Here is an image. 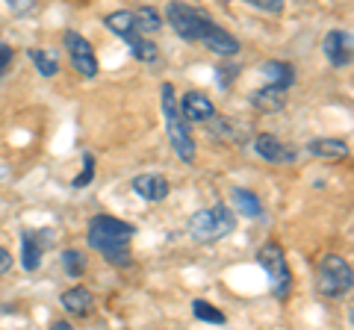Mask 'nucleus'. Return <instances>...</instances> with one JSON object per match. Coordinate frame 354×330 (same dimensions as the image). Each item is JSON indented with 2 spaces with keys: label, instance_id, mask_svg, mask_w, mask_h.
Masks as SVG:
<instances>
[{
  "label": "nucleus",
  "instance_id": "dca6fc26",
  "mask_svg": "<svg viewBox=\"0 0 354 330\" xmlns=\"http://www.w3.org/2000/svg\"><path fill=\"white\" fill-rule=\"evenodd\" d=\"M104 24L115 32V36H121V39H127V36H133V32H139L136 30V15L130 12V9H118V12H109L106 18H104Z\"/></svg>",
  "mask_w": 354,
  "mask_h": 330
},
{
  "label": "nucleus",
  "instance_id": "f03ea898",
  "mask_svg": "<svg viewBox=\"0 0 354 330\" xmlns=\"http://www.w3.org/2000/svg\"><path fill=\"white\" fill-rule=\"evenodd\" d=\"M136 233V227L121 222L113 215H95L88 222V233L86 242L92 245L97 254H104V260H109L118 269L130 266V239Z\"/></svg>",
  "mask_w": 354,
  "mask_h": 330
},
{
  "label": "nucleus",
  "instance_id": "4be33fe9",
  "mask_svg": "<svg viewBox=\"0 0 354 330\" xmlns=\"http://www.w3.org/2000/svg\"><path fill=\"white\" fill-rule=\"evenodd\" d=\"M192 313H195V318H201V322H209V324H225V313L221 310H216L209 301H192Z\"/></svg>",
  "mask_w": 354,
  "mask_h": 330
},
{
  "label": "nucleus",
  "instance_id": "b1692460",
  "mask_svg": "<svg viewBox=\"0 0 354 330\" xmlns=\"http://www.w3.org/2000/svg\"><path fill=\"white\" fill-rule=\"evenodd\" d=\"M245 3L257 6V9H263V12H269V15H281L283 12V0H245Z\"/></svg>",
  "mask_w": 354,
  "mask_h": 330
},
{
  "label": "nucleus",
  "instance_id": "6ab92c4d",
  "mask_svg": "<svg viewBox=\"0 0 354 330\" xmlns=\"http://www.w3.org/2000/svg\"><path fill=\"white\" fill-rule=\"evenodd\" d=\"M124 41L130 45V53H133V57H136L139 62H157V57H160L157 45H153L151 39L142 36V32H133V36H127Z\"/></svg>",
  "mask_w": 354,
  "mask_h": 330
},
{
  "label": "nucleus",
  "instance_id": "423d86ee",
  "mask_svg": "<svg viewBox=\"0 0 354 330\" xmlns=\"http://www.w3.org/2000/svg\"><path fill=\"white\" fill-rule=\"evenodd\" d=\"M257 262L269 274V283H272V292L274 298H290V289H292V271L286 266V257H283V248L278 242H266V245L257 251Z\"/></svg>",
  "mask_w": 354,
  "mask_h": 330
},
{
  "label": "nucleus",
  "instance_id": "1a4fd4ad",
  "mask_svg": "<svg viewBox=\"0 0 354 330\" xmlns=\"http://www.w3.org/2000/svg\"><path fill=\"white\" fill-rule=\"evenodd\" d=\"M322 50H325V57L334 68H348V62H351V32L330 30L322 39Z\"/></svg>",
  "mask_w": 354,
  "mask_h": 330
},
{
  "label": "nucleus",
  "instance_id": "2eb2a0df",
  "mask_svg": "<svg viewBox=\"0 0 354 330\" xmlns=\"http://www.w3.org/2000/svg\"><path fill=\"white\" fill-rule=\"evenodd\" d=\"M313 157L319 159H342V157H348V145L342 139H316V142H310V148H307Z\"/></svg>",
  "mask_w": 354,
  "mask_h": 330
},
{
  "label": "nucleus",
  "instance_id": "f8f14e48",
  "mask_svg": "<svg viewBox=\"0 0 354 330\" xmlns=\"http://www.w3.org/2000/svg\"><path fill=\"white\" fill-rule=\"evenodd\" d=\"M180 113H183L186 121H198V124L204 121V124H207V121L216 118V106H213V101H209L207 95H201V92H186L183 101H180Z\"/></svg>",
  "mask_w": 354,
  "mask_h": 330
},
{
  "label": "nucleus",
  "instance_id": "f3484780",
  "mask_svg": "<svg viewBox=\"0 0 354 330\" xmlns=\"http://www.w3.org/2000/svg\"><path fill=\"white\" fill-rule=\"evenodd\" d=\"M260 71L269 77V83H278V86H283V89H290L292 80H295V71H292V65H290V62L272 59V62H263V65H260Z\"/></svg>",
  "mask_w": 354,
  "mask_h": 330
},
{
  "label": "nucleus",
  "instance_id": "39448f33",
  "mask_svg": "<svg viewBox=\"0 0 354 330\" xmlns=\"http://www.w3.org/2000/svg\"><path fill=\"white\" fill-rule=\"evenodd\" d=\"M351 286H354V271H351L346 257L328 254L322 262H319L316 289L322 298H342V295L351 292Z\"/></svg>",
  "mask_w": 354,
  "mask_h": 330
},
{
  "label": "nucleus",
  "instance_id": "393cba45",
  "mask_svg": "<svg viewBox=\"0 0 354 330\" xmlns=\"http://www.w3.org/2000/svg\"><path fill=\"white\" fill-rule=\"evenodd\" d=\"M9 9H12L15 15H30L36 12V0H6Z\"/></svg>",
  "mask_w": 354,
  "mask_h": 330
},
{
  "label": "nucleus",
  "instance_id": "cd10ccee",
  "mask_svg": "<svg viewBox=\"0 0 354 330\" xmlns=\"http://www.w3.org/2000/svg\"><path fill=\"white\" fill-rule=\"evenodd\" d=\"M9 269H12V257H9V251L0 245V274H6Z\"/></svg>",
  "mask_w": 354,
  "mask_h": 330
},
{
  "label": "nucleus",
  "instance_id": "ddd939ff",
  "mask_svg": "<svg viewBox=\"0 0 354 330\" xmlns=\"http://www.w3.org/2000/svg\"><path fill=\"white\" fill-rule=\"evenodd\" d=\"M286 92L290 89H283V86H278V83H269V86H263V89H257L251 95V104L257 109H263V113H274V109H283Z\"/></svg>",
  "mask_w": 354,
  "mask_h": 330
},
{
  "label": "nucleus",
  "instance_id": "c85d7f7f",
  "mask_svg": "<svg viewBox=\"0 0 354 330\" xmlns=\"http://www.w3.org/2000/svg\"><path fill=\"white\" fill-rule=\"evenodd\" d=\"M53 330H74L68 322H57V324H53Z\"/></svg>",
  "mask_w": 354,
  "mask_h": 330
},
{
  "label": "nucleus",
  "instance_id": "a211bd4d",
  "mask_svg": "<svg viewBox=\"0 0 354 330\" xmlns=\"http://www.w3.org/2000/svg\"><path fill=\"white\" fill-rule=\"evenodd\" d=\"M230 201H234V206H236V210L245 215V218H260V215H263V204H260V197L254 195V192L234 189V192H230Z\"/></svg>",
  "mask_w": 354,
  "mask_h": 330
},
{
  "label": "nucleus",
  "instance_id": "5701e85b",
  "mask_svg": "<svg viewBox=\"0 0 354 330\" xmlns=\"http://www.w3.org/2000/svg\"><path fill=\"white\" fill-rule=\"evenodd\" d=\"M62 269L68 278H80L86 271V260H83L80 251H62Z\"/></svg>",
  "mask_w": 354,
  "mask_h": 330
},
{
  "label": "nucleus",
  "instance_id": "20e7f679",
  "mask_svg": "<svg viewBox=\"0 0 354 330\" xmlns=\"http://www.w3.org/2000/svg\"><path fill=\"white\" fill-rule=\"evenodd\" d=\"M186 230H189V236L195 242H218V239H225L230 236L236 230V215H234V206H227V204H216V206H209V210H201V213H195L189 218V224H186Z\"/></svg>",
  "mask_w": 354,
  "mask_h": 330
},
{
  "label": "nucleus",
  "instance_id": "0eeeda50",
  "mask_svg": "<svg viewBox=\"0 0 354 330\" xmlns=\"http://www.w3.org/2000/svg\"><path fill=\"white\" fill-rule=\"evenodd\" d=\"M62 45L65 50H68V57H71V65L77 71H80L83 77H95L97 74V57H95V50L92 45L80 36V32H74V30H65V36H62Z\"/></svg>",
  "mask_w": 354,
  "mask_h": 330
},
{
  "label": "nucleus",
  "instance_id": "a878e982",
  "mask_svg": "<svg viewBox=\"0 0 354 330\" xmlns=\"http://www.w3.org/2000/svg\"><path fill=\"white\" fill-rule=\"evenodd\" d=\"M12 59H15V50L9 48V45H3V41H0V77H3V74L9 71V65H12Z\"/></svg>",
  "mask_w": 354,
  "mask_h": 330
},
{
  "label": "nucleus",
  "instance_id": "7ed1b4c3",
  "mask_svg": "<svg viewBox=\"0 0 354 330\" xmlns=\"http://www.w3.org/2000/svg\"><path fill=\"white\" fill-rule=\"evenodd\" d=\"M160 97H162L165 130H169V142H171L174 153H177V157H180L183 162H195V139H192L189 121H186L183 113H180V104H177V97H174L171 83H162Z\"/></svg>",
  "mask_w": 354,
  "mask_h": 330
},
{
  "label": "nucleus",
  "instance_id": "bb28decb",
  "mask_svg": "<svg viewBox=\"0 0 354 330\" xmlns=\"http://www.w3.org/2000/svg\"><path fill=\"white\" fill-rule=\"evenodd\" d=\"M92 174H95V159H92V157H86V171L74 180V189H83V186H88V180H92Z\"/></svg>",
  "mask_w": 354,
  "mask_h": 330
},
{
  "label": "nucleus",
  "instance_id": "6e6552de",
  "mask_svg": "<svg viewBox=\"0 0 354 330\" xmlns=\"http://www.w3.org/2000/svg\"><path fill=\"white\" fill-rule=\"evenodd\" d=\"M50 245V230H24L21 233V266L36 271L41 266V254Z\"/></svg>",
  "mask_w": 354,
  "mask_h": 330
},
{
  "label": "nucleus",
  "instance_id": "9d476101",
  "mask_svg": "<svg viewBox=\"0 0 354 330\" xmlns=\"http://www.w3.org/2000/svg\"><path fill=\"white\" fill-rule=\"evenodd\" d=\"M254 151H257L266 162H278V165L295 162V148L283 145L278 136H269V133H260L257 139H254Z\"/></svg>",
  "mask_w": 354,
  "mask_h": 330
},
{
  "label": "nucleus",
  "instance_id": "4468645a",
  "mask_svg": "<svg viewBox=\"0 0 354 330\" xmlns=\"http://www.w3.org/2000/svg\"><path fill=\"white\" fill-rule=\"evenodd\" d=\"M62 307L68 310L71 316H88L95 310V295L88 292V289H83V286H74V289H68V292H62Z\"/></svg>",
  "mask_w": 354,
  "mask_h": 330
},
{
  "label": "nucleus",
  "instance_id": "9b49d317",
  "mask_svg": "<svg viewBox=\"0 0 354 330\" xmlns=\"http://www.w3.org/2000/svg\"><path fill=\"white\" fill-rule=\"evenodd\" d=\"M130 186H133V192H136L139 197H145V201H151V204L165 201L169 192H171V186H169V180H165L162 174H136Z\"/></svg>",
  "mask_w": 354,
  "mask_h": 330
},
{
  "label": "nucleus",
  "instance_id": "f257e3e1",
  "mask_svg": "<svg viewBox=\"0 0 354 330\" xmlns=\"http://www.w3.org/2000/svg\"><path fill=\"white\" fill-rule=\"evenodd\" d=\"M165 21L171 30L186 41H201L218 57H236L239 53V39L221 30L204 9H195L189 3H169L165 6Z\"/></svg>",
  "mask_w": 354,
  "mask_h": 330
},
{
  "label": "nucleus",
  "instance_id": "412c9836",
  "mask_svg": "<svg viewBox=\"0 0 354 330\" xmlns=\"http://www.w3.org/2000/svg\"><path fill=\"white\" fill-rule=\"evenodd\" d=\"M133 15H136V30L142 32V36H151V32H157V30H160V24H162L160 15L153 12L151 6H142V9H136V12H133Z\"/></svg>",
  "mask_w": 354,
  "mask_h": 330
},
{
  "label": "nucleus",
  "instance_id": "aec40b11",
  "mask_svg": "<svg viewBox=\"0 0 354 330\" xmlns=\"http://www.w3.org/2000/svg\"><path fill=\"white\" fill-rule=\"evenodd\" d=\"M30 59H32V65L39 68V74L41 77H53L59 71V57L53 50H41V48H32L30 50Z\"/></svg>",
  "mask_w": 354,
  "mask_h": 330
}]
</instances>
